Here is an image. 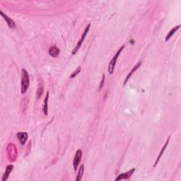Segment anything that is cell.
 Returning <instances> with one entry per match:
<instances>
[{"mask_svg":"<svg viewBox=\"0 0 181 181\" xmlns=\"http://www.w3.org/2000/svg\"><path fill=\"white\" fill-rule=\"evenodd\" d=\"M141 65H142V62H138L137 64H136V65H135V66H134V67L132 68V70L130 71V73H129L128 75H127V77H126L125 80H124V83H123V86H125V85H126V84H127V81H129V79H130V77H132V75H133V73H134V72H135V71L136 70V69H137L138 68H139V67L141 66Z\"/></svg>","mask_w":181,"mask_h":181,"instance_id":"8","label":"cell"},{"mask_svg":"<svg viewBox=\"0 0 181 181\" xmlns=\"http://www.w3.org/2000/svg\"><path fill=\"white\" fill-rule=\"evenodd\" d=\"M81 158H82V151L81 149H78L77 151V153H76L73 161V166L75 170H77V168H78L80 162H81Z\"/></svg>","mask_w":181,"mask_h":181,"instance_id":"5","label":"cell"},{"mask_svg":"<svg viewBox=\"0 0 181 181\" xmlns=\"http://www.w3.org/2000/svg\"><path fill=\"white\" fill-rule=\"evenodd\" d=\"M124 45L122 46L120 48L119 50H118V52H117L116 54L115 55V56L112 57V60H110V62L109 65H108V73H109L110 75H112V74H113L114 69H115V65H116L117 60H118V57L120 56V55L121 52L122 51L123 49H124Z\"/></svg>","mask_w":181,"mask_h":181,"instance_id":"3","label":"cell"},{"mask_svg":"<svg viewBox=\"0 0 181 181\" xmlns=\"http://www.w3.org/2000/svg\"><path fill=\"white\" fill-rule=\"evenodd\" d=\"M48 99H49V91H47L46 96L44 100V105H43V112L45 115H47L48 112Z\"/></svg>","mask_w":181,"mask_h":181,"instance_id":"13","label":"cell"},{"mask_svg":"<svg viewBox=\"0 0 181 181\" xmlns=\"http://www.w3.org/2000/svg\"><path fill=\"white\" fill-rule=\"evenodd\" d=\"M0 14H1V15L3 16V18L5 19V21H7V24H8L9 27L11 28V29H14V28L16 27L15 23H14V21L12 20V19H10V18L8 17V16H7V15H5V14H4L1 11H0Z\"/></svg>","mask_w":181,"mask_h":181,"instance_id":"11","label":"cell"},{"mask_svg":"<svg viewBox=\"0 0 181 181\" xmlns=\"http://www.w3.org/2000/svg\"><path fill=\"white\" fill-rule=\"evenodd\" d=\"M104 81H105V75H103V78H102V80L101 81H100V87H99V89L98 90H100V89H101L102 88H103V84H104Z\"/></svg>","mask_w":181,"mask_h":181,"instance_id":"18","label":"cell"},{"mask_svg":"<svg viewBox=\"0 0 181 181\" xmlns=\"http://www.w3.org/2000/svg\"><path fill=\"white\" fill-rule=\"evenodd\" d=\"M134 171H135V168H134L131 169V170L126 172V173H121V174L119 175L118 177L115 179V181H120L122 180H127V179H129L130 178H131V176H132V174L134 173Z\"/></svg>","mask_w":181,"mask_h":181,"instance_id":"6","label":"cell"},{"mask_svg":"<svg viewBox=\"0 0 181 181\" xmlns=\"http://www.w3.org/2000/svg\"><path fill=\"white\" fill-rule=\"evenodd\" d=\"M130 43L131 44V45H134V41L133 39H132V40H130Z\"/></svg>","mask_w":181,"mask_h":181,"instance_id":"19","label":"cell"},{"mask_svg":"<svg viewBox=\"0 0 181 181\" xmlns=\"http://www.w3.org/2000/svg\"><path fill=\"white\" fill-rule=\"evenodd\" d=\"M17 138L19 139V142H20L21 144L24 145L26 144V140L28 139V134L26 132H18L17 134Z\"/></svg>","mask_w":181,"mask_h":181,"instance_id":"10","label":"cell"},{"mask_svg":"<svg viewBox=\"0 0 181 181\" xmlns=\"http://www.w3.org/2000/svg\"><path fill=\"white\" fill-rule=\"evenodd\" d=\"M180 28V25H178V26H177L176 27H174L173 29H172L171 30H170V32L168 33L167 34V35H166V41H168L170 39V38H171L172 36H173V35H174L175 33H176V32Z\"/></svg>","mask_w":181,"mask_h":181,"instance_id":"15","label":"cell"},{"mask_svg":"<svg viewBox=\"0 0 181 181\" xmlns=\"http://www.w3.org/2000/svg\"><path fill=\"white\" fill-rule=\"evenodd\" d=\"M13 168H14V166L11 165V164L7 166V168H6V171L5 173H4V176H3L2 178H1V181H5L8 179L9 176L11 172L12 171Z\"/></svg>","mask_w":181,"mask_h":181,"instance_id":"12","label":"cell"},{"mask_svg":"<svg viewBox=\"0 0 181 181\" xmlns=\"http://www.w3.org/2000/svg\"><path fill=\"white\" fill-rule=\"evenodd\" d=\"M81 67H78L77 68V69H76L75 72H72V74L70 75V77H69V78H70V79H74V78H75V77H77V76L80 73V72H81Z\"/></svg>","mask_w":181,"mask_h":181,"instance_id":"17","label":"cell"},{"mask_svg":"<svg viewBox=\"0 0 181 181\" xmlns=\"http://www.w3.org/2000/svg\"><path fill=\"white\" fill-rule=\"evenodd\" d=\"M43 92H44L43 83L41 81V84H39V85H38V89H37V92H36L37 99H39L42 97L43 94Z\"/></svg>","mask_w":181,"mask_h":181,"instance_id":"14","label":"cell"},{"mask_svg":"<svg viewBox=\"0 0 181 181\" xmlns=\"http://www.w3.org/2000/svg\"><path fill=\"white\" fill-rule=\"evenodd\" d=\"M7 156H8L9 161L11 162H14L16 161V157H17V149H16V146L12 143H9L7 146Z\"/></svg>","mask_w":181,"mask_h":181,"instance_id":"2","label":"cell"},{"mask_svg":"<svg viewBox=\"0 0 181 181\" xmlns=\"http://www.w3.org/2000/svg\"><path fill=\"white\" fill-rule=\"evenodd\" d=\"M170 136H168V139H167V141H166V142L165 143V144H164V146H163V147H162V149H161V151H160L159 154H158V157H157L156 160L155 164H154V167H156V166L157 165H158V162H159L160 159H161V156H162L163 154H164V151L166 150V147H167L168 144V142H169V141H170Z\"/></svg>","mask_w":181,"mask_h":181,"instance_id":"7","label":"cell"},{"mask_svg":"<svg viewBox=\"0 0 181 181\" xmlns=\"http://www.w3.org/2000/svg\"><path fill=\"white\" fill-rule=\"evenodd\" d=\"M84 173V165H81L80 166L79 168V173L78 175H77V177L76 180L77 181H80L82 178V176Z\"/></svg>","mask_w":181,"mask_h":181,"instance_id":"16","label":"cell"},{"mask_svg":"<svg viewBox=\"0 0 181 181\" xmlns=\"http://www.w3.org/2000/svg\"><path fill=\"white\" fill-rule=\"evenodd\" d=\"M90 28V24L89 23V24L88 26H87V28H86V29H85V31H84V33H83L82 35H81V38H80V40H79V42L77 43V45H76V47H75V49H74L73 51H72V55H75V54H77V52H78V50H79V48H80V47H81V45H82L83 42H84V40H85L86 36H87V33H88V32H89V31Z\"/></svg>","mask_w":181,"mask_h":181,"instance_id":"4","label":"cell"},{"mask_svg":"<svg viewBox=\"0 0 181 181\" xmlns=\"http://www.w3.org/2000/svg\"><path fill=\"white\" fill-rule=\"evenodd\" d=\"M30 84V79L27 71L23 69L21 70V93L24 94L27 91Z\"/></svg>","mask_w":181,"mask_h":181,"instance_id":"1","label":"cell"},{"mask_svg":"<svg viewBox=\"0 0 181 181\" xmlns=\"http://www.w3.org/2000/svg\"><path fill=\"white\" fill-rule=\"evenodd\" d=\"M48 53L51 57H57L60 55V49L57 47L56 46H53L50 47L48 50Z\"/></svg>","mask_w":181,"mask_h":181,"instance_id":"9","label":"cell"}]
</instances>
